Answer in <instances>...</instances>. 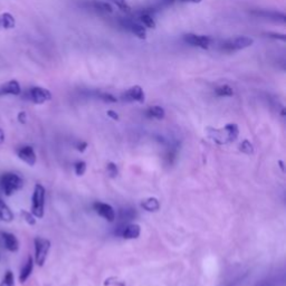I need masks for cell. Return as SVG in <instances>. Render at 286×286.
<instances>
[{"label": "cell", "mask_w": 286, "mask_h": 286, "mask_svg": "<svg viewBox=\"0 0 286 286\" xmlns=\"http://www.w3.org/2000/svg\"><path fill=\"white\" fill-rule=\"evenodd\" d=\"M74 170L77 176H83L86 171V163L84 161H78L74 165Z\"/></svg>", "instance_id": "obj_27"}, {"label": "cell", "mask_w": 286, "mask_h": 286, "mask_svg": "<svg viewBox=\"0 0 286 286\" xmlns=\"http://www.w3.org/2000/svg\"><path fill=\"white\" fill-rule=\"evenodd\" d=\"M166 112L162 109L161 106H151L149 107L147 110V116L148 118H152V119H157V120H162L165 118Z\"/></svg>", "instance_id": "obj_19"}, {"label": "cell", "mask_w": 286, "mask_h": 286, "mask_svg": "<svg viewBox=\"0 0 286 286\" xmlns=\"http://www.w3.org/2000/svg\"><path fill=\"white\" fill-rule=\"evenodd\" d=\"M184 40L191 46H196V47H200L204 49L209 48V46L213 43V39L210 38V37L196 34H186L184 36Z\"/></svg>", "instance_id": "obj_6"}, {"label": "cell", "mask_w": 286, "mask_h": 286, "mask_svg": "<svg viewBox=\"0 0 286 286\" xmlns=\"http://www.w3.org/2000/svg\"><path fill=\"white\" fill-rule=\"evenodd\" d=\"M1 237L4 244V247H6L9 252L16 253L19 251V241H18L17 237L13 235V234L2 232Z\"/></svg>", "instance_id": "obj_12"}, {"label": "cell", "mask_w": 286, "mask_h": 286, "mask_svg": "<svg viewBox=\"0 0 286 286\" xmlns=\"http://www.w3.org/2000/svg\"><path fill=\"white\" fill-rule=\"evenodd\" d=\"M24 187L22 178L13 172H4L0 177V188L7 197H11L17 191H19Z\"/></svg>", "instance_id": "obj_1"}, {"label": "cell", "mask_w": 286, "mask_h": 286, "mask_svg": "<svg viewBox=\"0 0 286 286\" xmlns=\"http://www.w3.org/2000/svg\"><path fill=\"white\" fill-rule=\"evenodd\" d=\"M93 208H94L95 213L97 215H100L101 217L104 218L107 222H114L115 219V212L112 206L104 204V203H101V201H96V203L93 205Z\"/></svg>", "instance_id": "obj_8"}, {"label": "cell", "mask_w": 286, "mask_h": 286, "mask_svg": "<svg viewBox=\"0 0 286 286\" xmlns=\"http://www.w3.org/2000/svg\"><path fill=\"white\" fill-rule=\"evenodd\" d=\"M120 24L122 27H124L125 29L130 30L131 32H133L135 36H138L139 38L144 39L145 37H147V30H145V28L138 24V22H135L131 19H126V18H123V19L120 20Z\"/></svg>", "instance_id": "obj_9"}, {"label": "cell", "mask_w": 286, "mask_h": 286, "mask_svg": "<svg viewBox=\"0 0 286 286\" xmlns=\"http://www.w3.org/2000/svg\"><path fill=\"white\" fill-rule=\"evenodd\" d=\"M252 13H254L256 16L260 17H264V18H270V19H274V20H281L285 22L286 17L283 12H278V11H267V10H256L253 11Z\"/></svg>", "instance_id": "obj_17"}, {"label": "cell", "mask_w": 286, "mask_h": 286, "mask_svg": "<svg viewBox=\"0 0 286 286\" xmlns=\"http://www.w3.org/2000/svg\"><path fill=\"white\" fill-rule=\"evenodd\" d=\"M76 148H77L78 151L84 152V151H85V149L87 148V143H86V142H81V143H78V144L76 145Z\"/></svg>", "instance_id": "obj_35"}, {"label": "cell", "mask_w": 286, "mask_h": 286, "mask_svg": "<svg viewBox=\"0 0 286 286\" xmlns=\"http://www.w3.org/2000/svg\"><path fill=\"white\" fill-rule=\"evenodd\" d=\"M17 156L20 159L22 162H25L26 165L29 167L35 166L37 161V157L35 153V150L30 145H24L17 150Z\"/></svg>", "instance_id": "obj_7"}, {"label": "cell", "mask_w": 286, "mask_h": 286, "mask_svg": "<svg viewBox=\"0 0 286 286\" xmlns=\"http://www.w3.org/2000/svg\"><path fill=\"white\" fill-rule=\"evenodd\" d=\"M179 1H182V2H194V3H198L200 2L201 0H179Z\"/></svg>", "instance_id": "obj_37"}, {"label": "cell", "mask_w": 286, "mask_h": 286, "mask_svg": "<svg viewBox=\"0 0 286 286\" xmlns=\"http://www.w3.org/2000/svg\"><path fill=\"white\" fill-rule=\"evenodd\" d=\"M140 234H141V227L137 224H132L123 228L121 235L125 239H135L140 236Z\"/></svg>", "instance_id": "obj_13"}, {"label": "cell", "mask_w": 286, "mask_h": 286, "mask_svg": "<svg viewBox=\"0 0 286 286\" xmlns=\"http://www.w3.org/2000/svg\"><path fill=\"white\" fill-rule=\"evenodd\" d=\"M28 97L35 104H44L51 100V93L45 87L34 86L28 91Z\"/></svg>", "instance_id": "obj_5"}, {"label": "cell", "mask_w": 286, "mask_h": 286, "mask_svg": "<svg viewBox=\"0 0 286 286\" xmlns=\"http://www.w3.org/2000/svg\"><path fill=\"white\" fill-rule=\"evenodd\" d=\"M241 151L246 154H252L254 152V149H253L252 143L248 141V140H245V141H243V143L241 144Z\"/></svg>", "instance_id": "obj_28"}, {"label": "cell", "mask_w": 286, "mask_h": 286, "mask_svg": "<svg viewBox=\"0 0 286 286\" xmlns=\"http://www.w3.org/2000/svg\"><path fill=\"white\" fill-rule=\"evenodd\" d=\"M21 94V86L17 79H10L2 85H0V96L13 95L18 96Z\"/></svg>", "instance_id": "obj_10"}, {"label": "cell", "mask_w": 286, "mask_h": 286, "mask_svg": "<svg viewBox=\"0 0 286 286\" xmlns=\"http://www.w3.org/2000/svg\"><path fill=\"white\" fill-rule=\"evenodd\" d=\"M107 172H109V175L112 178H115L116 176H118L119 170H118V167H116L115 163H113V162L107 163Z\"/></svg>", "instance_id": "obj_29"}, {"label": "cell", "mask_w": 286, "mask_h": 286, "mask_svg": "<svg viewBox=\"0 0 286 286\" xmlns=\"http://www.w3.org/2000/svg\"><path fill=\"white\" fill-rule=\"evenodd\" d=\"M16 26V19L10 12H3L0 15V27L2 29H12Z\"/></svg>", "instance_id": "obj_16"}, {"label": "cell", "mask_w": 286, "mask_h": 286, "mask_svg": "<svg viewBox=\"0 0 286 286\" xmlns=\"http://www.w3.org/2000/svg\"><path fill=\"white\" fill-rule=\"evenodd\" d=\"M4 142V132L0 129V144H2Z\"/></svg>", "instance_id": "obj_36"}, {"label": "cell", "mask_w": 286, "mask_h": 286, "mask_svg": "<svg viewBox=\"0 0 286 286\" xmlns=\"http://www.w3.org/2000/svg\"><path fill=\"white\" fill-rule=\"evenodd\" d=\"M253 44H254V39L251 38V37L237 36L225 41L223 44V49L225 51L231 53V51L245 49L247 47H250Z\"/></svg>", "instance_id": "obj_4"}, {"label": "cell", "mask_w": 286, "mask_h": 286, "mask_svg": "<svg viewBox=\"0 0 286 286\" xmlns=\"http://www.w3.org/2000/svg\"><path fill=\"white\" fill-rule=\"evenodd\" d=\"M98 96H100L101 100H103L104 102H107V103H114L116 102L118 100H116V97H114L112 94H110V93H100L98 94Z\"/></svg>", "instance_id": "obj_30"}, {"label": "cell", "mask_w": 286, "mask_h": 286, "mask_svg": "<svg viewBox=\"0 0 286 286\" xmlns=\"http://www.w3.org/2000/svg\"><path fill=\"white\" fill-rule=\"evenodd\" d=\"M141 207L149 213H153L160 209V204H159V200L157 198H148L141 204Z\"/></svg>", "instance_id": "obj_18"}, {"label": "cell", "mask_w": 286, "mask_h": 286, "mask_svg": "<svg viewBox=\"0 0 286 286\" xmlns=\"http://www.w3.org/2000/svg\"><path fill=\"white\" fill-rule=\"evenodd\" d=\"M17 120L19 123L21 124H26V122H27V113L25 111H20L19 113H18L17 115Z\"/></svg>", "instance_id": "obj_32"}, {"label": "cell", "mask_w": 286, "mask_h": 286, "mask_svg": "<svg viewBox=\"0 0 286 286\" xmlns=\"http://www.w3.org/2000/svg\"><path fill=\"white\" fill-rule=\"evenodd\" d=\"M122 219H124V220H131L132 219L134 216H135V213L133 212L132 209H130V210H122Z\"/></svg>", "instance_id": "obj_31"}, {"label": "cell", "mask_w": 286, "mask_h": 286, "mask_svg": "<svg viewBox=\"0 0 286 286\" xmlns=\"http://www.w3.org/2000/svg\"><path fill=\"white\" fill-rule=\"evenodd\" d=\"M20 216L28 225H30V226H34V225H36V217L30 212H27V210L22 209L20 212Z\"/></svg>", "instance_id": "obj_25"}, {"label": "cell", "mask_w": 286, "mask_h": 286, "mask_svg": "<svg viewBox=\"0 0 286 286\" xmlns=\"http://www.w3.org/2000/svg\"><path fill=\"white\" fill-rule=\"evenodd\" d=\"M106 114H107V116H109V118H111L112 120H114V121H119V119H120V118H119V114L116 113V112L112 111V110L107 111Z\"/></svg>", "instance_id": "obj_34"}, {"label": "cell", "mask_w": 286, "mask_h": 286, "mask_svg": "<svg viewBox=\"0 0 286 286\" xmlns=\"http://www.w3.org/2000/svg\"><path fill=\"white\" fill-rule=\"evenodd\" d=\"M35 245V262L38 266H43L47 260L50 250V242L43 237H36L34 241Z\"/></svg>", "instance_id": "obj_3"}, {"label": "cell", "mask_w": 286, "mask_h": 286, "mask_svg": "<svg viewBox=\"0 0 286 286\" xmlns=\"http://www.w3.org/2000/svg\"><path fill=\"white\" fill-rule=\"evenodd\" d=\"M224 129H225V131H226V132H227L229 142L235 141V140L238 138L239 130H238L237 124H227L226 126H225Z\"/></svg>", "instance_id": "obj_22"}, {"label": "cell", "mask_w": 286, "mask_h": 286, "mask_svg": "<svg viewBox=\"0 0 286 286\" xmlns=\"http://www.w3.org/2000/svg\"><path fill=\"white\" fill-rule=\"evenodd\" d=\"M0 286H15V278H13V273L11 271L6 272L2 281L0 282Z\"/></svg>", "instance_id": "obj_24"}, {"label": "cell", "mask_w": 286, "mask_h": 286, "mask_svg": "<svg viewBox=\"0 0 286 286\" xmlns=\"http://www.w3.org/2000/svg\"><path fill=\"white\" fill-rule=\"evenodd\" d=\"M267 37H271V38H275V39H281V40H285L286 36L284 34H276V32H267Z\"/></svg>", "instance_id": "obj_33"}, {"label": "cell", "mask_w": 286, "mask_h": 286, "mask_svg": "<svg viewBox=\"0 0 286 286\" xmlns=\"http://www.w3.org/2000/svg\"><path fill=\"white\" fill-rule=\"evenodd\" d=\"M15 219L12 210L8 207L7 204H4V201L0 199V220L3 223H12Z\"/></svg>", "instance_id": "obj_15"}, {"label": "cell", "mask_w": 286, "mask_h": 286, "mask_svg": "<svg viewBox=\"0 0 286 286\" xmlns=\"http://www.w3.org/2000/svg\"><path fill=\"white\" fill-rule=\"evenodd\" d=\"M215 93H216V95L217 96H220V97H226V96H233L234 95V91H233V88L227 85V84H225V85H220L218 86L217 88L215 90Z\"/></svg>", "instance_id": "obj_23"}, {"label": "cell", "mask_w": 286, "mask_h": 286, "mask_svg": "<svg viewBox=\"0 0 286 286\" xmlns=\"http://www.w3.org/2000/svg\"><path fill=\"white\" fill-rule=\"evenodd\" d=\"M92 6L94 9H96L97 11H102V12H113V7L111 6L109 2L105 1H98V0H94L92 2Z\"/></svg>", "instance_id": "obj_21"}, {"label": "cell", "mask_w": 286, "mask_h": 286, "mask_svg": "<svg viewBox=\"0 0 286 286\" xmlns=\"http://www.w3.org/2000/svg\"><path fill=\"white\" fill-rule=\"evenodd\" d=\"M122 98L124 101L128 102H139V103H143L145 100V95L144 92L142 90L141 86L139 85H134L131 88H129L128 91L122 94Z\"/></svg>", "instance_id": "obj_11"}, {"label": "cell", "mask_w": 286, "mask_h": 286, "mask_svg": "<svg viewBox=\"0 0 286 286\" xmlns=\"http://www.w3.org/2000/svg\"><path fill=\"white\" fill-rule=\"evenodd\" d=\"M280 165H281V168H282V170L284 171V166H283V162H282V161H280Z\"/></svg>", "instance_id": "obj_38"}, {"label": "cell", "mask_w": 286, "mask_h": 286, "mask_svg": "<svg viewBox=\"0 0 286 286\" xmlns=\"http://www.w3.org/2000/svg\"><path fill=\"white\" fill-rule=\"evenodd\" d=\"M45 188L40 184H37L31 197V214L36 218H43L45 213Z\"/></svg>", "instance_id": "obj_2"}, {"label": "cell", "mask_w": 286, "mask_h": 286, "mask_svg": "<svg viewBox=\"0 0 286 286\" xmlns=\"http://www.w3.org/2000/svg\"><path fill=\"white\" fill-rule=\"evenodd\" d=\"M32 270H34V259L31 256H29L27 259V262L25 263L24 267H22L20 271V275H19V282L22 284L25 283L26 281L29 279V276L32 273Z\"/></svg>", "instance_id": "obj_14"}, {"label": "cell", "mask_w": 286, "mask_h": 286, "mask_svg": "<svg viewBox=\"0 0 286 286\" xmlns=\"http://www.w3.org/2000/svg\"><path fill=\"white\" fill-rule=\"evenodd\" d=\"M140 21H141L145 27L156 28V21H154L150 10H144L141 12V15H140Z\"/></svg>", "instance_id": "obj_20"}, {"label": "cell", "mask_w": 286, "mask_h": 286, "mask_svg": "<svg viewBox=\"0 0 286 286\" xmlns=\"http://www.w3.org/2000/svg\"><path fill=\"white\" fill-rule=\"evenodd\" d=\"M116 6H118L119 9H121L122 11L125 12V13H130L132 11V9H131L130 4L125 1V0H112Z\"/></svg>", "instance_id": "obj_26"}]
</instances>
